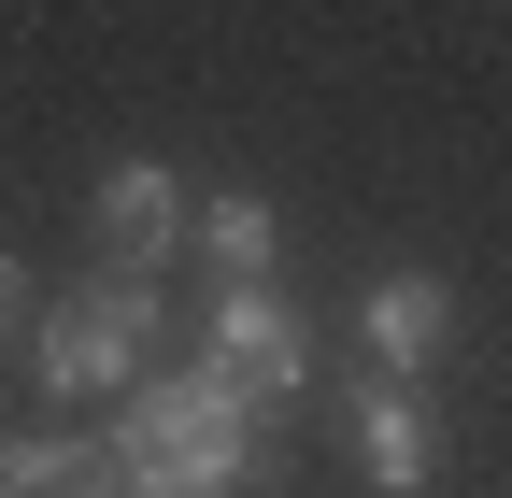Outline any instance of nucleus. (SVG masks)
<instances>
[{
    "mask_svg": "<svg viewBox=\"0 0 512 498\" xmlns=\"http://www.w3.org/2000/svg\"><path fill=\"white\" fill-rule=\"evenodd\" d=\"M256 456H271V442H256V399L228 385L214 356L171 370V385H128L114 427H100V470L143 484V498H242Z\"/></svg>",
    "mask_w": 512,
    "mask_h": 498,
    "instance_id": "nucleus-1",
    "label": "nucleus"
},
{
    "mask_svg": "<svg viewBox=\"0 0 512 498\" xmlns=\"http://www.w3.org/2000/svg\"><path fill=\"white\" fill-rule=\"evenodd\" d=\"M143 356H157V285H143V271H100V285H72V299L29 328L43 399H128Z\"/></svg>",
    "mask_w": 512,
    "mask_h": 498,
    "instance_id": "nucleus-2",
    "label": "nucleus"
},
{
    "mask_svg": "<svg viewBox=\"0 0 512 498\" xmlns=\"http://www.w3.org/2000/svg\"><path fill=\"white\" fill-rule=\"evenodd\" d=\"M328 427H342V456L384 498H427L441 484V413H427V385H399V370H342V385H328Z\"/></svg>",
    "mask_w": 512,
    "mask_h": 498,
    "instance_id": "nucleus-3",
    "label": "nucleus"
},
{
    "mask_svg": "<svg viewBox=\"0 0 512 498\" xmlns=\"http://www.w3.org/2000/svg\"><path fill=\"white\" fill-rule=\"evenodd\" d=\"M100 242H114V271H171L185 242H200V200H185V171L171 157H100Z\"/></svg>",
    "mask_w": 512,
    "mask_h": 498,
    "instance_id": "nucleus-4",
    "label": "nucleus"
},
{
    "mask_svg": "<svg viewBox=\"0 0 512 498\" xmlns=\"http://www.w3.org/2000/svg\"><path fill=\"white\" fill-rule=\"evenodd\" d=\"M441 342H456V285H441V271H370L356 285V370H399V385H427V370H441Z\"/></svg>",
    "mask_w": 512,
    "mask_h": 498,
    "instance_id": "nucleus-5",
    "label": "nucleus"
},
{
    "mask_svg": "<svg viewBox=\"0 0 512 498\" xmlns=\"http://www.w3.org/2000/svg\"><path fill=\"white\" fill-rule=\"evenodd\" d=\"M200 356L228 370L256 413H271V399H313V342H299V314H285L271 285H214V342Z\"/></svg>",
    "mask_w": 512,
    "mask_h": 498,
    "instance_id": "nucleus-6",
    "label": "nucleus"
},
{
    "mask_svg": "<svg viewBox=\"0 0 512 498\" xmlns=\"http://www.w3.org/2000/svg\"><path fill=\"white\" fill-rule=\"evenodd\" d=\"M200 257H214V285H271L285 271V214L256 200V185H214L200 200Z\"/></svg>",
    "mask_w": 512,
    "mask_h": 498,
    "instance_id": "nucleus-7",
    "label": "nucleus"
},
{
    "mask_svg": "<svg viewBox=\"0 0 512 498\" xmlns=\"http://www.w3.org/2000/svg\"><path fill=\"white\" fill-rule=\"evenodd\" d=\"M100 456L72 442V427H15V442H0V498H72Z\"/></svg>",
    "mask_w": 512,
    "mask_h": 498,
    "instance_id": "nucleus-8",
    "label": "nucleus"
},
{
    "mask_svg": "<svg viewBox=\"0 0 512 498\" xmlns=\"http://www.w3.org/2000/svg\"><path fill=\"white\" fill-rule=\"evenodd\" d=\"M15 314H29V271H15V242H0V342H15Z\"/></svg>",
    "mask_w": 512,
    "mask_h": 498,
    "instance_id": "nucleus-9",
    "label": "nucleus"
},
{
    "mask_svg": "<svg viewBox=\"0 0 512 498\" xmlns=\"http://www.w3.org/2000/svg\"><path fill=\"white\" fill-rule=\"evenodd\" d=\"M72 498H143V484H114V470H86V484H72Z\"/></svg>",
    "mask_w": 512,
    "mask_h": 498,
    "instance_id": "nucleus-10",
    "label": "nucleus"
}]
</instances>
